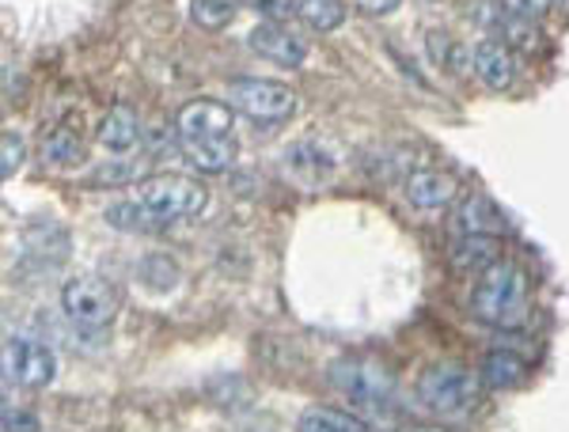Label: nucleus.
<instances>
[{"mask_svg": "<svg viewBox=\"0 0 569 432\" xmlns=\"http://www.w3.org/2000/svg\"><path fill=\"white\" fill-rule=\"evenodd\" d=\"M118 289L103 278H72L66 289H61V311H66L69 323L84 326V330H103L114 323L118 315Z\"/></svg>", "mask_w": 569, "mask_h": 432, "instance_id": "nucleus-6", "label": "nucleus"}, {"mask_svg": "<svg viewBox=\"0 0 569 432\" xmlns=\"http://www.w3.org/2000/svg\"><path fill=\"white\" fill-rule=\"evenodd\" d=\"M107 224L122 228V232H156V228H163V220L149 213V209L141 205V201H118V205L107 209Z\"/></svg>", "mask_w": 569, "mask_h": 432, "instance_id": "nucleus-21", "label": "nucleus"}, {"mask_svg": "<svg viewBox=\"0 0 569 432\" xmlns=\"http://www.w3.org/2000/svg\"><path fill=\"white\" fill-rule=\"evenodd\" d=\"M402 432H448V429H433V425H410V429H402Z\"/></svg>", "mask_w": 569, "mask_h": 432, "instance_id": "nucleus-32", "label": "nucleus"}, {"mask_svg": "<svg viewBox=\"0 0 569 432\" xmlns=\"http://www.w3.org/2000/svg\"><path fill=\"white\" fill-rule=\"evenodd\" d=\"M232 107L220 99H194L176 114L179 141H213V137H232Z\"/></svg>", "mask_w": 569, "mask_h": 432, "instance_id": "nucleus-9", "label": "nucleus"}, {"mask_svg": "<svg viewBox=\"0 0 569 432\" xmlns=\"http://www.w3.org/2000/svg\"><path fill=\"white\" fill-rule=\"evenodd\" d=\"M247 46H251L259 58L270 61V66H281V69H300L308 61V42L300 39L292 27H284L278 20L251 27V31H247Z\"/></svg>", "mask_w": 569, "mask_h": 432, "instance_id": "nucleus-8", "label": "nucleus"}, {"mask_svg": "<svg viewBox=\"0 0 569 432\" xmlns=\"http://www.w3.org/2000/svg\"><path fill=\"white\" fill-rule=\"evenodd\" d=\"M190 20L201 31H224L236 20V0H190Z\"/></svg>", "mask_w": 569, "mask_h": 432, "instance_id": "nucleus-23", "label": "nucleus"}, {"mask_svg": "<svg viewBox=\"0 0 569 432\" xmlns=\"http://www.w3.org/2000/svg\"><path fill=\"white\" fill-rule=\"evenodd\" d=\"M456 220H460V228L471 235H501L505 232V213L482 194L467 198L460 205V213H456Z\"/></svg>", "mask_w": 569, "mask_h": 432, "instance_id": "nucleus-18", "label": "nucleus"}, {"mask_svg": "<svg viewBox=\"0 0 569 432\" xmlns=\"http://www.w3.org/2000/svg\"><path fill=\"white\" fill-rule=\"evenodd\" d=\"M327 380H330V388L342 391L353 406L376 410V413L391 410L395 394H399L395 375L380 361H369V356H338V361L327 368Z\"/></svg>", "mask_w": 569, "mask_h": 432, "instance_id": "nucleus-2", "label": "nucleus"}, {"mask_svg": "<svg viewBox=\"0 0 569 432\" xmlns=\"http://www.w3.org/2000/svg\"><path fill=\"white\" fill-rule=\"evenodd\" d=\"M448 262H452L456 273H471V278H482L486 270L501 262V235H471L463 232L448 251Z\"/></svg>", "mask_w": 569, "mask_h": 432, "instance_id": "nucleus-12", "label": "nucleus"}, {"mask_svg": "<svg viewBox=\"0 0 569 432\" xmlns=\"http://www.w3.org/2000/svg\"><path fill=\"white\" fill-rule=\"evenodd\" d=\"M141 171H144V163H103V168L91 174V182H107V187H118V182L137 179Z\"/></svg>", "mask_w": 569, "mask_h": 432, "instance_id": "nucleus-27", "label": "nucleus"}, {"mask_svg": "<svg viewBox=\"0 0 569 432\" xmlns=\"http://www.w3.org/2000/svg\"><path fill=\"white\" fill-rule=\"evenodd\" d=\"M182 155H187L190 168L206 171V174H220L236 163L240 155V144H236V133L232 137H213V141H179Z\"/></svg>", "mask_w": 569, "mask_h": 432, "instance_id": "nucleus-15", "label": "nucleus"}, {"mask_svg": "<svg viewBox=\"0 0 569 432\" xmlns=\"http://www.w3.org/2000/svg\"><path fill=\"white\" fill-rule=\"evenodd\" d=\"M429 53H433V61H440V66H452V69L460 66V61H456V46L445 31L429 34Z\"/></svg>", "mask_w": 569, "mask_h": 432, "instance_id": "nucleus-28", "label": "nucleus"}, {"mask_svg": "<svg viewBox=\"0 0 569 432\" xmlns=\"http://www.w3.org/2000/svg\"><path fill=\"white\" fill-rule=\"evenodd\" d=\"M456 179L448 171H437V168H418L407 174V198L410 205L418 209H445L448 201L456 198Z\"/></svg>", "mask_w": 569, "mask_h": 432, "instance_id": "nucleus-14", "label": "nucleus"}, {"mask_svg": "<svg viewBox=\"0 0 569 432\" xmlns=\"http://www.w3.org/2000/svg\"><path fill=\"white\" fill-rule=\"evenodd\" d=\"M297 432H369L361 418L346 410H330V406H308L297 418Z\"/></svg>", "mask_w": 569, "mask_h": 432, "instance_id": "nucleus-20", "label": "nucleus"}, {"mask_svg": "<svg viewBox=\"0 0 569 432\" xmlns=\"http://www.w3.org/2000/svg\"><path fill=\"white\" fill-rule=\"evenodd\" d=\"M353 4L361 8L365 16H372V20H383V16L399 12V4H402V0H353Z\"/></svg>", "mask_w": 569, "mask_h": 432, "instance_id": "nucleus-30", "label": "nucleus"}, {"mask_svg": "<svg viewBox=\"0 0 569 432\" xmlns=\"http://www.w3.org/2000/svg\"><path fill=\"white\" fill-rule=\"evenodd\" d=\"M224 103L232 110H240L251 122L262 125H278L289 122L292 110H297V91L278 80H262V77H236L224 88Z\"/></svg>", "mask_w": 569, "mask_h": 432, "instance_id": "nucleus-5", "label": "nucleus"}, {"mask_svg": "<svg viewBox=\"0 0 569 432\" xmlns=\"http://www.w3.org/2000/svg\"><path fill=\"white\" fill-rule=\"evenodd\" d=\"M471 69L490 91H509L517 84V58H512V46L498 39H482L471 50Z\"/></svg>", "mask_w": 569, "mask_h": 432, "instance_id": "nucleus-11", "label": "nucleus"}, {"mask_svg": "<svg viewBox=\"0 0 569 432\" xmlns=\"http://www.w3.org/2000/svg\"><path fill=\"white\" fill-rule=\"evenodd\" d=\"M528 372H531L528 361L520 353H512V349H493V353L482 356V368H479L482 383H486V388H493V391L520 388V383L528 380Z\"/></svg>", "mask_w": 569, "mask_h": 432, "instance_id": "nucleus-16", "label": "nucleus"}, {"mask_svg": "<svg viewBox=\"0 0 569 432\" xmlns=\"http://www.w3.org/2000/svg\"><path fill=\"white\" fill-rule=\"evenodd\" d=\"M4 375L27 391H42L58 375V356L46 342L34 338H8L4 342Z\"/></svg>", "mask_w": 569, "mask_h": 432, "instance_id": "nucleus-7", "label": "nucleus"}, {"mask_svg": "<svg viewBox=\"0 0 569 432\" xmlns=\"http://www.w3.org/2000/svg\"><path fill=\"white\" fill-rule=\"evenodd\" d=\"M42 155L50 163H58V168H72V163L84 160V144H80V137L72 130H53L50 137H42Z\"/></svg>", "mask_w": 569, "mask_h": 432, "instance_id": "nucleus-22", "label": "nucleus"}, {"mask_svg": "<svg viewBox=\"0 0 569 432\" xmlns=\"http://www.w3.org/2000/svg\"><path fill=\"white\" fill-rule=\"evenodd\" d=\"M482 399V375L463 364H429L418 375V402L440 418H460Z\"/></svg>", "mask_w": 569, "mask_h": 432, "instance_id": "nucleus-3", "label": "nucleus"}, {"mask_svg": "<svg viewBox=\"0 0 569 432\" xmlns=\"http://www.w3.org/2000/svg\"><path fill=\"white\" fill-rule=\"evenodd\" d=\"M42 421L27 410H4V432H39Z\"/></svg>", "mask_w": 569, "mask_h": 432, "instance_id": "nucleus-29", "label": "nucleus"}, {"mask_svg": "<svg viewBox=\"0 0 569 432\" xmlns=\"http://www.w3.org/2000/svg\"><path fill=\"white\" fill-rule=\"evenodd\" d=\"M0 144H4V155H0V179H16V171L23 168V137H16L12 130H4V137H0Z\"/></svg>", "mask_w": 569, "mask_h": 432, "instance_id": "nucleus-25", "label": "nucleus"}, {"mask_svg": "<svg viewBox=\"0 0 569 432\" xmlns=\"http://www.w3.org/2000/svg\"><path fill=\"white\" fill-rule=\"evenodd\" d=\"M281 171L289 174L297 187L319 190L327 182V174L335 171V155L319 149L316 141H300V144H289V149L281 152Z\"/></svg>", "mask_w": 569, "mask_h": 432, "instance_id": "nucleus-10", "label": "nucleus"}, {"mask_svg": "<svg viewBox=\"0 0 569 432\" xmlns=\"http://www.w3.org/2000/svg\"><path fill=\"white\" fill-rule=\"evenodd\" d=\"M137 273H141V281L149 284L152 292H171L179 284V265L168 259V254H149V259H141L137 265Z\"/></svg>", "mask_w": 569, "mask_h": 432, "instance_id": "nucleus-24", "label": "nucleus"}, {"mask_svg": "<svg viewBox=\"0 0 569 432\" xmlns=\"http://www.w3.org/2000/svg\"><path fill=\"white\" fill-rule=\"evenodd\" d=\"M240 8H247V12H259V16H281L284 8H292V4H284V0H236Z\"/></svg>", "mask_w": 569, "mask_h": 432, "instance_id": "nucleus-31", "label": "nucleus"}, {"mask_svg": "<svg viewBox=\"0 0 569 432\" xmlns=\"http://www.w3.org/2000/svg\"><path fill=\"white\" fill-rule=\"evenodd\" d=\"M289 4L292 16L319 34L338 31L346 23V0H289Z\"/></svg>", "mask_w": 569, "mask_h": 432, "instance_id": "nucleus-19", "label": "nucleus"}, {"mask_svg": "<svg viewBox=\"0 0 569 432\" xmlns=\"http://www.w3.org/2000/svg\"><path fill=\"white\" fill-rule=\"evenodd\" d=\"M498 4L505 8V12L520 16V20L539 23L550 12V4H555V0H498Z\"/></svg>", "mask_w": 569, "mask_h": 432, "instance_id": "nucleus-26", "label": "nucleus"}, {"mask_svg": "<svg viewBox=\"0 0 569 432\" xmlns=\"http://www.w3.org/2000/svg\"><path fill=\"white\" fill-rule=\"evenodd\" d=\"M467 311L479 319L482 326L493 330H525L531 319V289L528 273L517 262H498L486 270L471 289Z\"/></svg>", "mask_w": 569, "mask_h": 432, "instance_id": "nucleus-1", "label": "nucleus"}, {"mask_svg": "<svg viewBox=\"0 0 569 432\" xmlns=\"http://www.w3.org/2000/svg\"><path fill=\"white\" fill-rule=\"evenodd\" d=\"M137 201L163 224H171V220L201 217V209L209 205V190L190 174H149L137 182Z\"/></svg>", "mask_w": 569, "mask_h": 432, "instance_id": "nucleus-4", "label": "nucleus"}, {"mask_svg": "<svg viewBox=\"0 0 569 432\" xmlns=\"http://www.w3.org/2000/svg\"><path fill=\"white\" fill-rule=\"evenodd\" d=\"M475 20H479L490 34H501L498 42L517 46V50H531V46L539 42V23H528V20H520V16L505 12L498 0H490V4H479Z\"/></svg>", "mask_w": 569, "mask_h": 432, "instance_id": "nucleus-13", "label": "nucleus"}, {"mask_svg": "<svg viewBox=\"0 0 569 432\" xmlns=\"http://www.w3.org/2000/svg\"><path fill=\"white\" fill-rule=\"evenodd\" d=\"M137 141H141V118H137V110L126 103L110 107L107 118L99 122V144L110 152H130Z\"/></svg>", "mask_w": 569, "mask_h": 432, "instance_id": "nucleus-17", "label": "nucleus"}]
</instances>
